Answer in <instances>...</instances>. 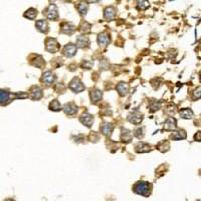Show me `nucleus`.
I'll use <instances>...</instances> for the list:
<instances>
[{"mask_svg": "<svg viewBox=\"0 0 201 201\" xmlns=\"http://www.w3.org/2000/svg\"><path fill=\"white\" fill-rule=\"evenodd\" d=\"M35 27L37 28V30L42 32V33H47L48 32V23L46 20H37L35 23Z\"/></svg>", "mask_w": 201, "mask_h": 201, "instance_id": "dca6fc26", "label": "nucleus"}, {"mask_svg": "<svg viewBox=\"0 0 201 201\" xmlns=\"http://www.w3.org/2000/svg\"><path fill=\"white\" fill-rule=\"evenodd\" d=\"M90 96H91V101H92V103L97 104L99 102H101V100L103 99V93H102L101 91L95 89V90L91 91Z\"/></svg>", "mask_w": 201, "mask_h": 201, "instance_id": "9d476101", "label": "nucleus"}, {"mask_svg": "<svg viewBox=\"0 0 201 201\" xmlns=\"http://www.w3.org/2000/svg\"><path fill=\"white\" fill-rule=\"evenodd\" d=\"M160 107H161L160 102H157V101H152V102H151V104L149 105V109H150V111H152V112L158 111V110L160 109Z\"/></svg>", "mask_w": 201, "mask_h": 201, "instance_id": "c756f323", "label": "nucleus"}, {"mask_svg": "<svg viewBox=\"0 0 201 201\" xmlns=\"http://www.w3.org/2000/svg\"><path fill=\"white\" fill-rule=\"evenodd\" d=\"M92 65H93V63H91V61H83V67L87 69H90L92 68Z\"/></svg>", "mask_w": 201, "mask_h": 201, "instance_id": "2f4dec72", "label": "nucleus"}, {"mask_svg": "<svg viewBox=\"0 0 201 201\" xmlns=\"http://www.w3.org/2000/svg\"><path fill=\"white\" fill-rule=\"evenodd\" d=\"M136 152L138 153H145V152H148L151 150V146L149 144H146V143H143V142H140V143H138L136 145Z\"/></svg>", "mask_w": 201, "mask_h": 201, "instance_id": "412c9836", "label": "nucleus"}, {"mask_svg": "<svg viewBox=\"0 0 201 201\" xmlns=\"http://www.w3.org/2000/svg\"><path fill=\"white\" fill-rule=\"evenodd\" d=\"M180 117L183 119H191L193 117V112L190 109H183L180 111Z\"/></svg>", "mask_w": 201, "mask_h": 201, "instance_id": "bb28decb", "label": "nucleus"}, {"mask_svg": "<svg viewBox=\"0 0 201 201\" xmlns=\"http://www.w3.org/2000/svg\"><path fill=\"white\" fill-rule=\"evenodd\" d=\"M75 7L82 15H86L87 10H89V5H87L85 1H79L78 4L75 5Z\"/></svg>", "mask_w": 201, "mask_h": 201, "instance_id": "5701e85b", "label": "nucleus"}, {"mask_svg": "<svg viewBox=\"0 0 201 201\" xmlns=\"http://www.w3.org/2000/svg\"><path fill=\"white\" fill-rule=\"evenodd\" d=\"M43 15H45V17L49 20L56 21L58 19V13H57V7L54 4H50L48 7L43 10Z\"/></svg>", "mask_w": 201, "mask_h": 201, "instance_id": "f03ea898", "label": "nucleus"}, {"mask_svg": "<svg viewBox=\"0 0 201 201\" xmlns=\"http://www.w3.org/2000/svg\"><path fill=\"white\" fill-rule=\"evenodd\" d=\"M128 119H129L131 123L135 124V125H138V124H140L142 122V120H143V115L140 114L139 112H135L133 114H131Z\"/></svg>", "mask_w": 201, "mask_h": 201, "instance_id": "a211bd4d", "label": "nucleus"}, {"mask_svg": "<svg viewBox=\"0 0 201 201\" xmlns=\"http://www.w3.org/2000/svg\"><path fill=\"white\" fill-rule=\"evenodd\" d=\"M76 49H78V47H76V45H75L74 43H68V44H67L64 47L63 53H64V56H65L67 57H72L75 56Z\"/></svg>", "mask_w": 201, "mask_h": 201, "instance_id": "423d86ee", "label": "nucleus"}, {"mask_svg": "<svg viewBox=\"0 0 201 201\" xmlns=\"http://www.w3.org/2000/svg\"><path fill=\"white\" fill-rule=\"evenodd\" d=\"M36 16H37V10L34 8H29L24 13V17L28 18V19H30V20H34Z\"/></svg>", "mask_w": 201, "mask_h": 201, "instance_id": "393cba45", "label": "nucleus"}, {"mask_svg": "<svg viewBox=\"0 0 201 201\" xmlns=\"http://www.w3.org/2000/svg\"><path fill=\"white\" fill-rule=\"evenodd\" d=\"M99 1H100V0H87V2H89V3H96Z\"/></svg>", "mask_w": 201, "mask_h": 201, "instance_id": "473e14b6", "label": "nucleus"}, {"mask_svg": "<svg viewBox=\"0 0 201 201\" xmlns=\"http://www.w3.org/2000/svg\"><path fill=\"white\" fill-rule=\"evenodd\" d=\"M116 14H117V10H116L115 7H113V6L107 7L104 11L105 19H107L108 21H111V20L114 19V18L116 17Z\"/></svg>", "mask_w": 201, "mask_h": 201, "instance_id": "f8f14e48", "label": "nucleus"}, {"mask_svg": "<svg viewBox=\"0 0 201 201\" xmlns=\"http://www.w3.org/2000/svg\"><path fill=\"white\" fill-rule=\"evenodd\" d=\"M56 75L53 74V72H45L44 74L42 75V83H45L46 86H50V85H52V83H54V80H56Z\"/></svg>", "mask_w": 201, "mask_h": 201, "instance_id": "6e6552de", "label": "nucleus"}, {"mask_svg": "<svg viewBox=\"0 0 201 201\" xmlns=\"http://www.w3.org/2000/svg\"><path fill=\"white\" fill-rule=\"evenodd\" d=\"M79 121L83 124V125H86L87 127L90 128L94 123V117L91 114H89V113H85V114H83L79 117Z\"/></svg>", "mask_w": 201, "mask_h": 201, "instance_id": "9b49d317", "label": "nucleus"}, {"mask_svg": "<svg viewBox=\"0 0 201 201\" xmlns=\"http://www.w3.org/2000/svg\"><path fill=\"white\" fill-rule=\"evenodd\" d=\"M79 28L80 32H83V33H87V32L91 31V24L87 23V21H83L79 26Z\"/></svg>", "mask_w": 201, "mask_h": 201, "instance_id": "c85d7f7f", "label": "nucleus"}, {"mask_svg": "<svg viewBox=\"0 0 201 201\" xmlns=\"http://www.w3.org/2000/svg\"><path fill=\"white\" fill-rule=\"evenodd\" d=\"M34 57V60H35V61H29L30 64L34 65L36 68H42L43 67H45V61L43 60V58L40 56H32Z\"/></svg>", "mask_w": 201, "mask_h": 201, "instance_id": "6ab92c4d", "label": "nucleus"}, {"mask_svg": "<svg viewBox=\"0 0 201 201\" xmlns=\"http://www.w3.org/2000/svg\"><path fill=\"white\" fill-rule=\"evenodd\" d=\"M173 140H181V139H186V133L184 130H179L177 132H173L170 136Z\"/></svg>", "mask_w": 201, "mask_h": 201, "instance_id": "b1692460", "label": "nucleus"}, {"mask_svg": "<svg viewBox=\"0 0 201 201\" xmlns=\"http://www.w3.org/2000/svg\"><path fill=\"white\" fill-rule=\"evenodd\" d=\"M110 41H111V37H110V35L106 31L101 32V33L99 34V36H98V43H99V45H100V46L106 47L107 45H109Z\"/></svg>", "mask_w": 201, "mask_h": 201, "instance_id": "0eeeda50", "label": "nucleus"}, {"mask_svg": "<svg viewBox=\"0 0 201 201\" xmlns=\"http://www.w3.org/2000/svg\"><path fill=\"white\" fill-rule=\"evenodd\" d=\"M64 112L68 116H74L76 114V112H78V107H76L74 103L65 104L64 107Z\"/></svg>", "mask_w": 201, "mask_h": 201, "instance_id": "2eb2a0df", "label": "nucleus"}, {"mask_svg": "<svg viewBox=\"0 0 201 201\" xmlns=\"http://www.w3.org/2000/svg\"><path fill=\"white\" fill-rule=\"evenodd\" d=\"M125 132H126V134L124 133V130L122 131V140H125L126 142H130L131 139H132V134H131L129 130H125Z\"/></svg>", "mask_w": 201, "mask_h": 201, "instance_id": "7c9ffc66", "label": "nucleus"}, {"mask_svg": "<svg viewBox=\"0 0 201 201\" xmlns=\"http://www.w3.org/2000/svg\"><path fill=\"white\" fill-rule=\"evenodd\" d=\"M116 89L118 91L120 96H125V95H127L128 92H129V86L125 83H120L119 85L117 86Z\"/></svg>", "mask_w": 201, "mask_h": 201, "instance_id": "4be33fe9", "label": "nucleus"}, {"mask_svg": "<svg viewBox=\"0 0 201 201\" xmlns=\"http://www.w3.org/2000/svg\"><path fill=\"white\" fill-rule=\"evenodd\" d=\"M136 4H137L138 9H140V10H145L150 6V3L148 0H136Z\"/></svg>", "mask_w": 201, "mask_h": 201, "instance_id": "a878e982", "label": "nucleus"}, {"mask_svg": "<svg viewBox=\"0 0 201 201\" xmlns=\"http://www.w3.org/2000/svg\"><path fill=\"white\" fill-rule=\"evenodd\" d=\"M113 130H114V127H113L112 124H109V123H104L103 125L100 127V131L102 132V134L107 137L111 136Z\"/></svg>", "mask_w": 201, "mask_h": 201, "instance_id": "f3484780", "label": "nucleus"}, {"mask_svg": "<svg viewBox=\"0 0 201 201\" xmlns=\"http://www.w3.org/2000/svg\"><path fill=\"white\" fill-rule=\"evenodd\" d=\"M50 2H53V1H56V0H49Z\"/></svg>", "mask_w": 201, "mask_h": 201, "instance_id": "f704fd0d", "label": "nucleus"}, {"mask_svg": "<svg viewBox=\"0 0 201 201\" xmlns=\"http://www.w3.org/2000/svg\"><path fill=\"white\" fill-rule=\"evenodd\" d=\"M11 93L4 90H0V106H5L11 101Z\"/></svg>", "mask_w": 201, "mask_h": 201, "instance_id": "1a4fd4ad", "label": "nucleus"}, {"mask_svg": "<svg viewBox=\"0 0 201 201\" xmlns=\"http://www.w3.org/2000/svg\"><path fill=\"white\" fill-rule=\"evenodd\" d=\"M60 46L54 38H47L45 41V49L50 53H56L60 50Z\"/></svg>", "mask_w": 201, "mask_h": 201, "instance_id": "7ed1b4c3", "label": "nucleus"}, {"mask_svg": "<svg viewBox=\"0 0 201 201\" xmlns=\"http://www.w3.org/2000/svg\"><path fill=\"white\" fill-rule=\"evenodd\" d=\"M30 98L32 100H39L42 98V91L38 87H32L30 89Z\"/></svg>", "mask_w": 201, "mask_h": 201, "instance_id": "aec40b11", "label": "nucleus"}, {"mask_svg": "<svg viewBox=\"0 0 201 201\" xmlns=\"http://www.w3.org/2000/svg\"><path fill=\"white\" fill-rule=\"evenodd\" d=\"M133 190L135 193H137L139 195L145 196L147 197L151 194L152 191V185L148 183V182H144V181H140L134 185Z\"/></svg>", "mask_w": 201, "mask_h": 201, "instance_id": "f257e3e1", "label": "nucleus"}, {"mask_svg": "<svg viewBox=\"0 0 201 201\" xmlns=\"http://www.w3.org/2000/svg\"><path fill=\"white\" fill-rule=\"evenodd\" d=\"M177 128V123L176 120H175L173 117H170L168 118L165 122H164V129L167 131H173Z\"/></svg>", "mask_w": 201, "mask_h": 201, "instance_id": "4468645a", "label": "nucleus"}, {"mask_svg": "<svg viewBox=\"0 0 201 201\" xmlns=\"http://www.w3.org/2000/svg\"><path fill=\"white\" fill-rule=\"evenodd\" d=\"M69 89L75 93H80V92H83V91H85L86 87L83 85V83L80 82L79 79L75 78L71 83H69Z\"/></svg>", "mask_w": 201, "mask_h": 201, "instance_id": "20e7f679", "label": "nucleus"}, {"mask_svg": "<svg viewBox=\"0 0 201 201\" xmlns=\"http://www.w3.org/2000/svg\"><path fill=\"white\" fill-rule=\"evenodd\" d=\"M5 201H14L13 199H6Z\"/></svg>", "mask_w": 201, "mask_h": 201, "instance_id": "72a5a7b5", "label": "nucleus"}, {"mask_svg": "<svg viewBox=\"0 0 201 201\" xmlns=\"http://www.w3.org/2000/svg\"><path fill=\"white\" fill-rule=\"evenodd\" d=\"M90 45V39L87 37V36L83 35H79L78 38H76V47H79V48H87Z\"/></svg>", "mask_w": 201, "mask_h": 201, "instance_id": "ddd939ff", "label": "nucleus"}, {"mask_svg": "<svg viewBox=\"0 0 201 201\" xmlns=\"http://www.w3.org/2000/svg\"><path fill=\"white\" fill-rule=\"evenodd\" d=\"M49 110L53 112H58L61 110V105L60 104V102L57 100H53L49 105Z\"/></svg>", "mask_w": 201, "mask_h": 201, "instance_id": "cd10ccee", "label": "nucleus"}, {"mask_svg": "<svg viewBox=\"0 0 201 201\" xmlns=\"http://www.w3.org/2000/svg\"><path fill=\"white\" fill-rule=\"evenodd\" d=\"M60 33L72 35L75 33V26L71 22H64L60 24Z\"/></svg>", "mask_w": 201, "mask_h": 201, "instance_id": "39448f33", "label": "nucleus"}]
</instances>
